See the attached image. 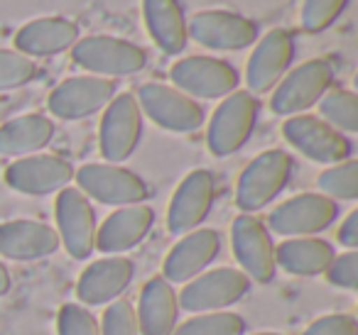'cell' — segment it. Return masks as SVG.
I'll list each match as a JSON object with an SVG mask.
<instances>
[{
  "mask_svg": "<svg viewBox=\"0 0 358 335\" xmlns=\"http://www.w3.org/2000/svg\"><path fill=\"white\" fill-rule=\"evenodd\" d=\"M319 193H324L331 201H356L358 198V162L346 159V162L331 164L324 169L317 179Z\"/></svg>",
  "mask_w": 358,
  "mask_h": 335,
  "instance_id": "cell-30",
  "label": "cell"
},
{
  "mask_svg": "<svg viewBox=\"0 0 358 335\" xmlns=\"http://www.w3.org/2000/svg\"><path fill=\"white\" fill-rule=\"evenodd\" d=\"M57 235L69 257L74 260H89L96 252V211L91 206V198H86L79 188L66 186L57 193L55 201Z\"/></svg>",
  "mask_w": 358,
  "mask_h": 335,
  "instance_id": "cell-10",
  "label": "cell"
},
{
  "mask_svg": "<svg viewBox=\"0 0 358 335\" xmlns=\"http://www.w3.org/2000/svg\"><path fill=\"white\" fill-rule=\"evenodd\" d=\"M155 225V211L148 203H133L113 211L96 232V250L103 255H123L138 247Z\"/></svg>",
  "mask_w": 358,
  "mask_h": 335,
  "instance_id": "cell-22",
  "label": "cell"
},
{
  "mask_svg": "<svg viewBox=\"0 0 358 335\" xmlns=\"http://www.w3.org/2000/svg\"><path fill=\"white\" fill-rule=\"evenodd\" d=\"M71 59L84 71L103 76V79L133 76L148 64V54L143 47L108 35H91L79 40L71 47Z\"/></svg>",
  "mask_w": 358,
  "mask_h": 335,
  "instance_id": "cell-4",
  "label": "cell"
},
{
  "mask_svg": "<svg viewBox=\"0 0 358 335\" xmlns=\"http://www.w3.org/2000/svg\"><path fill=\"white\" fill-rule=\"evenodd\" d=\"M294 159L285 149L260 152L248 167L241 172L236 184V206L243 213H255L270 206L287 188L292 179Z\"/></svg>",
  "mask_w": 358,
  "mask_h": 335,
  "instance_id": "cell-1",
  "label": "cell"
},
{
  "mask_svg": "<svg viewBox=\"0 0 358 335\" xmlns=\"http://www.w3.org/2000/svg\"><path fill=\"white\" fill-rule=\"evenodd\" d=\"M74 181V167L64 157L37 152L20 157L6 169V184L25 196L59 193Z\"/></svg>",
  "mask_w": 358,
  "mask_h": 335,
  "instance_id": "cell-16",
  "label": "cell"
},
{
  "mask_svg": "<svg viewBox=\"0 0 358 335\" xmlns=\"http://www.w3.org/2000/svg\"><path fill=\"white\" fill-rule=\"evenodd\" d=\"M79 42V27L66 17H40L22 25L15 35V52L25 57H55Z\"/></svg>",
  "mask_w": 358,
  "mask_h": 335,
  "instance_id": "cell-24",
  "label": "cell"
},
{
  "mask_svg": "<svg viewBox=\"0 0 358 335\" xmlns=\"http://www.w3.org/2000/svg\"><path fill=\"white\" fill-rule=\"evenodd\" d=\"M338 218V203L324 193H299L280 206H275L268 216V230L282 237H317Z\"/></svg>",
  "mask_w": 358,
  "mask_h": 335,
  "instance_id": "cell-7",
  "label": "cell"
},
{
  "mask_svg": "<svg viewBox=\"0 0 358 335\" xmlns=\"http://www.w3.org/2000/svg\"><path fill=\"white\" fill-rule=\"evenodd\" d=\"M346 6L348 0H304L302 15H299L302 30L312 32V35L324 32L338 20V15L346 10Z\"/></svg>",
  "mask_w": 358,
  "mask_h": 335,
  "instance_id": "cell-32",
  "label": "cell"
},
{
  "mask_svg": "<svg viewBox=\"0 0 358 335\" xmlns=\"http://www.w3.org/2000/svg\"><path fill=\"white\" fill-rule=\"evenodd\" d=\"M62 247L52 225L30 218L0 223V257L15 262H37L55 255Z\"/></svg>",
  "mask_w": 358,
  "mask_h": 335,
  "instance_id": "cell-21",
  "label": "cell"
},
{
  "mask_svg": "<svg viewBox=\"0 0 358 335\" xmlns=\"http://www.w3.org/2000/svg\"><path fill=\"white\" fill-rule=\"evenodd\" d=\"M37 76V64L15 50H0V91H13L30 84Z\"/></svg>",
  "mask_w": 358,
  "mask_h": 335,
  "instance_id": "cell-31",
  "label": "cell"
},
{
  "mask_svg": "<svg viewBox=\"0 0 358 335\" xmlns=\"http://www.w3.org/2000/svg\"><path fill=\"white\" fill-rule=\"evenodd\" d=\"M231 247L238 260L241 271L250 281L270 284L278 274L275 265V242L268 225L253 213H241L231 225Z\"/></svg>",
  "mask_w": 358,
  "mask_h": 335,
  "instance_id": "cell-11",
  "label": "cell"
},
{
  "mask_svg": "<svg viewBox=\"0 0 358 335\" xmlns=\"http://www.w3.org/2000/svg\"><path fill=\"white\" fill-rule=\"evenodd\" d=\"M302 335H358V320L351 313H327L312 320Z\"/></svg>",
  "mask_w": 358,
  "mask_h": 335,
  "instance_id": "cell-36",
  "label": "cell"
},
{
  "mask_svg": "<svg viewBox=\"0 0 358 335\" xmlns=\"http://www.w3.org/2000/svg\"><path fill=\"white\" fill-rule=\"evenodd\" d=\"M334 257V245L322 237H287L275 247V265L292 276L324 274Z\"/></svg>",
  "mask_w": 358,
  "mask_h": 335,
  "instance_id": "cell-26",
  "label": "cell"
},
{
  "mask_svg": "<svg viewBox=\"0 0 358 335\" xmlns=\"http://www.w3.org/2000/svg\"><path fill=\"white\" fill-rule=\"evenodd\" d=\"M55 137V123L42 113H27L0 125V157H27L45 149Z\"/></svg>",
  "mask_w": 358,
  "mask_h": 335,
  "instance_id": "cell-27",
  "label": "cell"
},
{
  "mask_svg": "<svg viewBox=\"0 0 358 335\" xmlns=\"http://www.w3.org/2000/svg\"><path fill=\"white\" fill-rule=\"evenodd\" d=\"M74 179L79 184L76 188L86 198H94V201L106 203V206H133V203H143L150 193L143 177L120 167V164H84L79 172H74Z\"/></svg>",
  "mask_w": 358,
  "mask_h": 335,
  "instance_id": "cell-6",
  "label": "cell"
},
{
  "mask_svg": "<svg viewBox=\"0 0 358 335\" xmlns=\"http://www.w3.org/2000/svg\"><path fill=\"white\" fill-rule=\"evenodd\" d=\"M143 17L152 42L164 54H182L187 50V20L179 0H143Z\"/></svg>",
  "mask_w": 358,
  "mask_h": 335,
  "instance_id": "cell-25",
  "label": "cell"
},
{
  "mask_svg": "<svg viewBox=\"0 0 358 335\" xmlns=\"http://www.w3.org/2000/svg\"><path fill=\"white\" fill-rule=\"evenodd\" d=\"M143 140V110L133 94H115L103 108L99 130V147L108 164L130 159Z\"/></svg>",
  "mask_w": 358,
  "mask_h": 335,
  "instance_id": "cell-8",
  "label": "cell"
},
{
  "mask_svg": "<svg viewBox=\"0 0 358 335\" xmlns=\"http://www.w3.org/2000/svg\"><path fill=\"white\" fill-rule=\"evenodd\" d=\"M221 252V235L214 228H196L182 235L167 252L162 265V276L169 284H187L201 271L209 269L211 262Z\"/></svg>",
  "mask_w": 358,
  "mask_h": 335,
  "instance_id": "cell-19",
  "label": "cell"
},
{
  "mask_svg": "<svg viewBox=\"0 0 358 335\" xmlns=\"http://www.w3.org/2000/svg\"><path fill=\"white\" fill-rule=\"evenodd\" d=\"M338 242L348 250H358V211H351L338 228Z\"/></svg>",
  "mask_w": 358,
  "mask_h": 335,
  "instance_id": "cell-37",
  "label": "cell"
},
{
  "mask_svg": "<svg viewBox=\"0 0 358 335\" xmlns=\"http://www.w3.org/2000/svg\"><path fill=\"white\" fill-rule=\"evenodd\" d=\"M115 91H118V86L113 79H103V76L94 74L71 76L52 91L47 108L59 120H81L103 110L115 98Z\"/></svg>",
  "mask_w": 358,
  "mask_h": 335,
  "instance_id": "cell-15",
  "label": "cell"
},
{
  "mask_svg": "<svg viewBox=\"0 0 358 335\" xmlns=\"http://www.w3.org/2000/svg\"><path fill=\"white\" fill-rule=\"evenodd\" d=\"M294 59V37L292 32L275 27L265 32L255 42L253 54L245 64V84L250 94H268L282 81V76L289 71V64Z\"/></svg>",
  "mask_w": 358,
  "mask_h": 335,
  "instance_id": "cell-17",
  "label": "cell"
},
{
  "mask_svg": "<svg viewBox=\"0 0 358 335\" xmlns=\"http://www.w3.org/2000/svg\"><path fill=\"white\" fill-rule=\"evenodd\" d=\"M248 291L250 279L243 271L236 267H216L187 281L177 299L179 308L189 313H211V311H226L229 306L238 304Z\"/></svg>",
  "mask_w": 358,
  "mask_h": 335,
  "instance_id": "cell-5",
  "label": "cell"
},
{
  "mask_svg": "<svg viewBox=\"0 0 358 335\" xmlns=\"http://www.w3.org/2000/svg\"><path fill=\"white\" fill-rule=\"evenodd\" d=\"M187 35L206 50L236 52L258 42V27L253 20L229 10H201L187 25Z\"/></svg>",
  "mask_w": 358,
  "mask_h": 335,
  "instance_id": "cell-18",
  "label": "cell"
},
{
  "mask_svg": "<svg viewBox=\"0 0 358 335\" xmlns=\"http://www.w3.org/2000/svg\"><path fill=\"white\" fill-rule=\"evenodd\" d=\"M253 335H285V333H275V330H260V333H253Z\"/></svg>",
  "mask_w": 358,
  "mask_h": 335,
  "instance_id": "cell-39",
  "label": "cell"
},
{
  "mask_svg": "<svg viewBox=\"0 0 358 335\" xmlns=\"http://www.w3.org/2000/svg\"><path fill=\"white\" fill-rule=\"evenodd\" d=\"M282 137L294 149H299V154H304V157L317 164H329L331 167V164L351 159L353 154V142L346 135L309 113H299L285 120Z\"/></svg>",
  "mask_w": 358,
  "mask_h": 335,
  "instance_id": "cell-9",
  "label": "cell"
},
{
  "mask_svg": "<svg viewBox=\"0 0 358 335\" xmlns=\"http://www.w3.org/2000/svg\"><path fill=\"white\" fill-rule=\"evenodd\" d=\"M216 198V179L209 169H194L187 174L179 186L174 188L167 208V228L172 235H187V232L201 228L209 218Z\"/></svg>",
  "mask_w": 358,
  "mask_h": 335,
  "instance_id": "cell-14",
  "label": "cell"
},
{
  "mask_svg": "<svg viewBox=\"0 0 358 335\" xmlns=\"http://www.w3.org/2000/svg\"><path fill=\"white\" fill-rule=\"evenodd\" d=\"M334 84V64L329 59H307L282 76L273 91L270 110L275 115H299L317 105Z\"/></svg>",
  "mask_w": 358,
  "mask_h": 335,
  "instance_id": "cell-3",
  "label": "cell"
},
{
  "mask_svg": "<svg viewBox=\"0 0 358 335\" xmlns=\"http://www.w3.org/2000/svg\"><path fill=\"white\" fill-rule=\"evenodd\" d=\"M324 274H327V281L331 286H338V289H346V291H356L358 289V252L348 250V252L336 255Z\"/></svg>",
  "mask_w": 358,
  "mask_h": 335,
  "instance_id": "cell-35",
  "label": "cell"
},
{
  "mask_svg": "<svg viewBox=\"0 0 358 335\" xmlns=\"http://www.w3.org/2000/svg\"><path fill=\"white\" fill-rule=\"evenodd\" d=\"M174 89L187 94L189 98L216 100L226 98L238 89V71L224 59L216 57H185L169 69Z\"/></svg>",
  "mask_w": 358,
  "mask_h": 335,
  "instance_id": "cell-12",
  "label": "cell"
},
{
  "mask_svg": "<svg viewBox=\"0 0 358 335\" xmlns=\"http://www.w3.org/2000/svg\"><path fill=\"white\" fill-rule=\"evenodd\" d=\"M260 100L250 91H234L214 110L206 128V144L214 157H231L250 140L258 123Z\"/></svg>",
  "mask_w": 358,
  "mask_h": 335,
  "instance_id": "cell-2",
  "label": "cell"
},
{
  "mask_svg": "<svg viewBox=\"0 0 358 335\" xmlns=\"http://www.w3.org/2000/svg\"><path fill=\"white\" fill-rule=\"evenodd\" d=\"M245 318L231 311H211L194 313L185 323H179L172 335H245Z\"/></svg>",
  "mask_w": 358,
  "mask_h": 335,
  "instance_id": "cell-29",
  "label": "cell"
},
{
  "mask_svg": "<svg viewBox=\"0 0 358 335\" xmlns=\"http://www.w3.org/2000/svg\"><path fill=\"white\" fill-rule=\"evenodd\" d=\"M135 276L133 260L123 255H106L94 260L76 281V296L84 306H108L120 299Z\"/></svg>",
  "mask_w": 358,
  "mask_h": 335,
  "instance_id": "cell-20",
  "label": "cell"
},
{
  "mask_svg": "<svg viewBox=\"0 0 358 335\" xmlns=\"http://www.w3.org/2000/svg\"><path fill=\"white\" fill-rule=\"evenodd\" d=\"M322 120L338 133H358V96L346 89H329L319 100Z\"/></svg>",
  "mask_w": 358,
  "mask_h": 335,
  "instance_id": "cell-28",
  "label": "cell"
},
{
  "mask_svg": "<svg viewBox=\"0 0 358 335\" xmlns=\"http://www.w3.org/2000/svg\"><path fill=\"white\" fill-rule=\"evenodd\" d=\"M57 335H101V323L84 304H64L57 313Z\"/></svg>",
  "mask_w": 358,
  "mask_h": 335,
  "instance_id": "cell-33",
  "label": "cell"
},
{
  "mask_svg": "<svg viewBox=\"0 0 358 335\" xmlns=\"http://www.w3.org/2000/svg\"><path fill=\"white\" fill-rule=\"evenodd\" d=\"M101 335H140L135 306L128 299H115L106 306Z\"/></svg>",
  "mask_w": 358,
  "mask_h": 335,
  "instance_id": "cell-34",
  "label": "cell"
},
{
  "mask_svg": "<svg viewBox=\"0 0 358 335\" xmlns=\"http://www.w3.org/2000/svg\"><path fill=\"white\" fill-rule=\"evenodd\" d=\"M179 311L182 308L174 284H169L162 274L148 279L135 308L140 335H172L179 325Z\"/></svg>",
  "mask_w": 358,
  "mask_h": 335,
  "instance_id": "cell-23",
  "label": "cell"
},
{
  "mask_svg": "<svg viewBox=\"0 0 358 335\" xmlns=\"http://www.w3.org/2000/svg\"><path fill=\"white\" fill-rule=\"evenodd\" d=\"M135 98H138L140 110L155 125L169 130V133H194L204 123L201 103H196L194 98H189L174 86L150 81V84L140 86Z\"/></svg>",
  "mask_w": 358,
  "mask_h": 335,
  "instance_id": "cell-13",
  "label": "cell"
},
{
  "mask_svg": "<svg viewBox=\"0 0 358 335\" xmlns=\"http://www.w3.org/2000/svg\"><path fill=\"white\" fill-rule=\"evenodd\" d=\"M13 286V279H10V269L6 267V262L0 260V296H6Z\"/></svg>",
  "mask_w": 358,
  "mask_h": 335,
  "instance_id": "cell-38",
  "label": "cell"
}]
</instances>
